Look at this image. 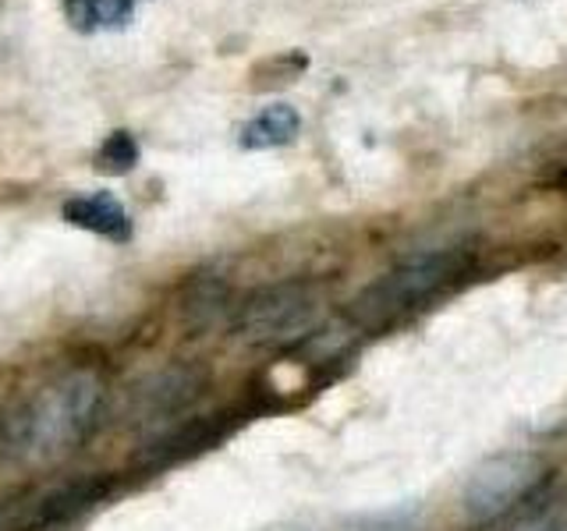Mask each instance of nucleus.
Wrapping results in <instances>:
<instances>
[{
    "mask_svg": "<svg viewBox=\"0 0 567 531\" xmlns=\"http://www.w3.org/2000/svg\"><path fill=\"white\" fill-rule=\"evenodd\" d=\"M100 407L103 379L96 372H68L47 383L0 418V465H47L75 450L96 425Z\"/></svg>",
    "mask_w": 567,
    "mask_h": 531,
    "instance_id": "f257e3e1",
    "label": "nucleus"
},
{
    "mask_svg": "<svg viewBox=\"0 0 567 531\" xmlns=\"http://www.w3.org/2000/svg\"><path fill=\"white\" fill-rule=\"evenodd\" d=\"M465 266L468 256L461 248H433V252L404 259L354 298L351 319L359 326H383L390 319L419 309L422 301H430L436 291H443L451 280L465 273Z\"/></svg>",
    "mask_w": 567,
    "mask_h": 531,
    "instance_id": "f03ea898",
    "label": "nucleus"
},
{
    "mask_svg": "<svg viewBox=\"0 0 567 531\" xmlns=\"http://www.w3.org/2000/svg\"><path fill=\"white\" fill-rule=\"evenodd\" d=\"M546 460L536 450H504L478 460L461 486V510L472 524H489L528 500L546 482Z\"/></svg>",
    "mask_w": 567,
    "mask_h": 531,
    "instance_id": "7ed1b4c3",
    "label": "nucleus"
},
{
    "mask_svg": "<svg viewBox=\"0 0 567 531\" xmlns=\"http://www.w3.org/2000/svg\"><path fill=\"white\" fill-rule=\"evenodd\" d=\"M319 315V298L309 283L284 280L248 294L235 312V330L248 344H284L309 333Z\"/></svg>",
    "mask_w": 567,
    "mask_h": 531,
    "instance_id": "20e7f679",
    "label": "nucleus"
},
{
    "mask_svg": "<svg viewBox=\"0 0 567 531\" xmlns=\"http://www.w3.org/2000/svg\"><path fill=\"white\" fill-rule=\"evenodd\" d=\"M61 217L71 227L93 230V235L106 238V241H128L132 238V217L114 195L106 191H93V195H75L61 206Z\"/></svg>",
    "mask_w": 567,
    "mask_h": 531,
    "instance_id": "39448f33",
    "label": "nucleus"
},
{
    "mask_svg": "<svg viewBox=\"0 0 567 531\" xmlns=\"http://www.w3.org/2000/svg\"><path fill=\"white\" fill-rule=\"evenodd\" d=\"M298 128H301V114L295 106L274 103L245 124L238 142H241V149H280V146H288V142H295Z\"/></svg>",
    "mask_w": 567,
    "mask_h": 531,
    "instance_id": "423d86ee",
    "label": "nucleus"
},
{
    "mask_svg": "<svg viewBox=\"0 0 567 531\" xmlns=\"http://www.w3.org/2000/svg\"><path fill=\"white\" fill-rule=\"evenodd\" d=\"M135 0H64V11L71 25L82 32H93L103 25H124L132 18Z\"/></svg>",
    "mask_w": 567,
    "mask_h": 531,
    "instance_id": "0eeeda50",
    "label": "nucleus"
},
{
    "mask_svg": "<svg viewBox=\"0 0 567 531\" xmlns=\"http://www.w3.org/2000/svg\"><path fill=\"white\" fill-rule=\"evenodd\" d=\"M138 164V142L132 132H114L106 135V142L100 146V167L111 174H128Z\"/></svg>",
    "mask_w": 567,
    "mask_h": 531,
    "instance_id": "6e6552de",
    "label": "nucleus"
},
{
    "mask_svg": "<svg viewBox=\"0 0 567 531\" xmlns=\"http://www.w3.org/2000/svg\"><path fill=\"white\" fill-rule=\"evenodd\" d=\"M507 531H567V492L549 503H539L536 510H528Z\"/></svg>",
    "mask_w": 567,
    "mask_h": 531,
    "instance_id": "1a4fd4ad",
    "label": "nucleus"
}]
</instances>
